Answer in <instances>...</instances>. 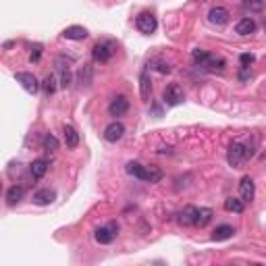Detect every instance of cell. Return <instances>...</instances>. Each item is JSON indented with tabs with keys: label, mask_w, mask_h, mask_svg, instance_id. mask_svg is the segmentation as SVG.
Here are the masks:
<instances>
[{
	"label": "cell",
	"mask_w": 266,
	"mask_h": 266,
	"mask_svg": "<svg viewBox=\"0 0 266 266\" xmlns=\"http://www.w3.org/2000/svg\"><path fill=\"white\" fill-rule=\"evenodd\" d=\"M127 173L139 181H146V183H158L162 179V171L158 166H144L139 162H129L127 164Z\"/></svg>",
	"instance_id": "6da1fadb"
},
{
	"label": "cell",
	"mask_w": 266,
	"mask_h": 266,
	"mask_svg": "<svg viewBox=\"0 0 266 266\" xmlns=\"http://www.w3.org/2000/svg\"><path fill=\"white\" fill-rule=\"evenodd\" d=\"M115 50H117V46H115L113 40H100L92 48V59L96 63H108L110 59L115 57Z\"/></svg>",
	"instance_id": "7a4b0ae2"
},
{
	"label": "cell",
	"mask_w": 266,
	"mask_h": 266,
	"mask_svg": "<svg viewBox=\"0 0 266 266\" xmlns=\"http://www.w3.org/2000/svg\"><path fill=\"white\" fill-rule=\"evenodd\" d=\"M245 160H247L245 144L243 142H233L229 146V152H227V162L233 166V169H237V166H241Z\"/></svg>",
	"instance_id": "3957f363"
},
{
	"label": "cell",
	"mask_w": 266,
	"mask_h": 266,
	"mask_svg": "<svg viewBox=\"0 0 266 266\" xmlns=\"http://www.w3.org/2000/svg\"><path fill=\"white\" fill-rule=\"evenodd\" d=\"M135 27H137V30L142 32V34L150 36V34L156 32L158 21H156V17H154L152 13H139L137 19H135Z\"/></svg>",
	"instance_id": "277c9868"
},
{
	"label": "cell",
	"mask_w": 266,
	"mask_h": 266,
	"mask_svg": "<svg viewBox=\"0 0 266 266\" xmlns=\"http://www.w3.org/2000/svg\"><path fill=\"white\" fill-rule=\"evenodd\" d=\"M162 98H164V102L169 106H177V104H181L185 100V92H183V88H181L179 83H171V86H166Z\"/></svg>",
	"instance_id": "5b68a950"
},
{
	"label": "cell",
	"mask_w": 266,
	"mask_h": 266,
	"mask_svg": "<svg viewBox=\"0 0 266 266\" xmlns=\"http://www.w3.org/2000/svg\"><path fill=\"white\" fill-rule=\"evenodd\" d=\"M117 231H119V225H117V222H110L108 227H100V229L94 231V239L98 243H102V245H108V243L115 241Z\"/></svg>",
	"instance_id": "8992f818"
},
{
	"label": "cell",
	"mask_w": 266,
	"mask_h": 266,
	"mask_svg": "<svg viewBox=\"0 0 266 266\" xmlns=\"http://www.w3.org/2000/svg\"><path fill=\"white\" fill-rule=\"evenodd\" d=\"M127 110H129V100L125 96H115L113 102L108 104L110 117H123V115H127Z\"/></svg>",
	"instance_id": "52a82bcc"
},
{
	"label": "cell",
	"mask_w": 266,
	"mask_h": 266,
	"mask_svg": "<svg viewBox=\"0 0 266 266\" xmlns=\"http://www.w3.org/2000/svg\"><path fill=\"white\" fill-rule=\"evenodd\" d=\"M57 69H59V73H61V88H69V86H71V79H73L71 63H69L65 57H59L57 59Z\"/></svg>",
	"instance_id": "ba28073f"
},
{
	"label": "cell",
	"mask_w": 266,
	"mask_h": 266,
	"mask_svg": "<svg viewBox=\"0 0 266 266\" xmlns=\"http://www.w3.org/2000/svg\"><path fill=\"white\" fill-rule=\"evenodd\" d=\"M254 195H256L254 179H251V177H241V181H239V198L247 204V202L254 200Z\"/></svg>",
	"instance_id": "9c48e42d"
},
{
	"label": "cell",
	"mask_w": 266,
	"mask_h": 266,
	"mask_svg": "<svg viewBox=\"0 0 266 266\" xmlns=\"http://www.w3.org/2000/svg\"><path fill=\"white\" fill-rule=\"evenodd\" d=\"M123 133H125V125L119 123V121H113L110 125H106L104 139H106V142H110V144H115V142H119V139L123 137Z\"/></svg>",
	"instance_id": "30bf717a"
},
{
	"label": "cell",
	"mask_w": 266,
	"mask_h": 266,
	"mask_svg": "<svg viewBox=\"0 0 266 266\" xmlns=\"http://www.w3.org/2000/svg\"><path fill=\"white\" fill-rule=\"evenodd\" d=\"M208 21L212 25H225L229 21V11L225 7H212L208 11Z\"/></svg>",
	"instance_id": "8fae6325"
},
{
	"label": "cell",
	"mask_w": 266,
	"mask_h": 266,
	"mask_svg": "<svg viewBox=\"0 0 266 266\" xmlns=\"http://www.w3.org/2000/svg\"><path fill=\"white\" fill-rule=\"evenodd\" d=\"M17 77V81L21 83V86L30 92V94H36L38 90H40V83H38V79L32 75V73H17L15 75Z\"/></svg>",
	"instance_id": "7c38bea8"
},
{
	"label": "cell",
	"mask_w": 266,
	"mask_h": 266,
	"mask_svg": "<svg viewBox=\"0 0 266 266\" xmlns=\"http://www.w3.org/2000/svg\"><path fill=\"white\" fill-rule=\"evenodd\" d=\"M195 212H198V208L195 206H185L183 210L179 212V225H183V227H193L195 225Z\"/></svg>",
	"instance_id": "4fadbf2b"
},
{
	"label": "cell",
	"mask_w": 266,
	"mask_h": 266,
	"mask_svg": "<svg viewBox=\"0 0 266 266\" xmlns=\"http://www.w3.org/2000/svg\"><path fill=\"white\" fill-rule=\"evenodd\" d=\"M63 38L65 40H73V42H81V40L88 38V30H86V27H81V25H71V27H67V30L63 32Z\"/></svg>",
	"instance_id": "5bb4252c"
},
{
	"label": "cell",
	"mask_w": 266,
	"mask_h": 266,
	"mask_svg": "<svg viewBox=\"0 0 266 266\" xmlns=\"http://www.w3.org/2000/svg\"><path fill=\"white\" fill-rule=\"evenodd\" d=\"M63 137H65V144L69 150H75L79 146V133L75 127H71V125H65L63 127Z\"/></svg>",
	"instance_id": "9a60e30c"
},
{
	"label": "cell",
	"mask_w": 266,
	"mask_h": 266,
	"mask_svg": "<svg viewBox=\"0 0 266 266\" xmlns=\"http://www.w3.org/2000/svg\"><path fill=\"white\" fill-rule=\"evenodd\" d=\"M54 198H57V193H54L52 189H38L36 193H34V204H38V206H48V204H52L54 202Z\"/></svg>",
	"instance_id": "2e32d148"
},
{
	"label": "cell",
	"mask_w": 266,
	"mask_h": 266,
	"mask_svg": "<svg viewBox=\"0 0 266 266\" xmlns=\"http://www.w3.org/2000/svg\"><path fill=\"white\" fill-rule=\"evenodd\" d=\"M25 195V187L23 185H11L7 191V204L9 206H17Z\"/></svg>",
	"instance_id": "e0dca14e"
},
{
	"label": "cell",
	"mask_w": 266,
	"mask_h": 266,
	"mask_svg": "<svg viewBox=\"0 0 266 266\" xmlns=\"http://www.w3.org/2000/svg\"><path fill=\"white\" fill-rule=\"evenodd\" d=\"M254 32H256V21L249 19V17H243L241 21H237V25H235V34H239V36H249V34H254Z\"/></svg>",
	"instance_id": "ac0fdd59"
},
{
	"label": "cell",
	"mask_w": 266,
	"mask_h": 266,
	"mask_svg": "<svg viewBox=\"0 0 266 266\" xmlns=\"http://www.w3.org/2000/svg\"><path fill=\"white\" fill-rule=\"evenodd\" d=\"M48 166H50V162L44 160V158L34 160V162L30 164V173H32L34 179H42V177H44V175L48 173Z\"/></svg>",
	"instance_id": "d6986e66"
},
{
	"label": "cell",
	"mask_w": 266,
	"mask_h": 266,
	"mask_svg": "<svg viewBox=\"0 0 266 266\" xmlns=\"http://www.w3.org/2000/svg\"><path fill=\"white\" fill-rule=\"evenodd\" d=\"M233 235H235V229L231 225H218L214 229V233H212V239L214 241H227V239H231Z\"/></svg>",
	"instance_id": "ffe728a7"
},
{
	"label": "cell",
	"mask_w": 266,
	"mask_h": 266,
	"mask_svg": "<svg viewBox=\"0 0 266 266\" xmlns=\"http://www.w3.org/2000/svg\"><path fill=\"white\" fill-rule=\"evenodd\" d=\"M225 210L227 212H235V214H241L243 212V208H245V202L241 198H227L225 200Z\"/></svg>",
	"instance_id": "44dd1931"
},
{
	"label": "cell",
	"mask_w": 266,
	"mask_h": 266,
	"mask_svg": "<svg viewBox=\"0 0 266 266\" xmlns=\"http://www.w3.org/2000/svg\"><path fill=\"white\" fill-rule=\"evenodd\" d=\"M139 92H142V100H150V92H152V81L148 77V71L139 75Z\"/></svg>",
	"instance_id": "7402d4cb"
},
{
	"label": "cell",
	"mask_w": 266,
	"mask_h": 266,
	"mask_svg": "<svg viewBox=\"0 0 266 266\" xmlns=\"http://www.w3.org/2000/svg\"><path fill=\"white\" fill-rule=\"evenodd\" d=\"M210 220H212V210H210V208H198V212H195V225L193 227H206Z\"/></svg>",
	"instance_id": "603a6c76"
},
{
	"label": "cell",
	"mask_w": 266,
	"mask_h": 266,
	"mask_svg": "<svg viewBox=\"0 0 266 266\" xmlns=\"http://www.w3.org/2000/svg\"><path fill=\"white\" fill-rule=\"evenodd\" d=\"M92 75H94V69L90 65H83L79 69V75H77V81L81 83V88H88L92 83Z\"/></svg>",
	"instance_id": "cb8c5ba5"
},
{
	"label": "cell",
	"mask_w": 266,
	"mask_h": 266,
	"mask_svg": "<svg viewBox=\"0 0 266 266\" xmlns=\"http://www.w3.org/2000/svg\"><path fill=\"white\" fill-rule=\"evenodd\" d=\"M225 59H218V57H212L210 54V59H208V63L204 65V69H208V71H222L225 69Z\"/></svg>",
	"instance_id": "d4e9b609"
},
{
	"label": "cell",
	"mask_w": 266,
	"mask_h": 266,
	"mask_svg": "<svg viewBox=\"0 0 266 266\" xmlns=\"http://www.w3.org/2000/svg\"><path fill=\"white\" fill-rule=\"evenodd\" d=\"M42 90H44L46 96H52L54 92H57V77L54 75L44 77V81H42Z\"/></svg>",
	"instance_id": "484cf974"
},
{
	"label": "cell",
	"mask_w": 266,
	"mask_h": 266,
	"mask_svg": "<svg viewBox=\"0 0 266 266\" xmlns=\"http://www.w3.org/2000/svg\"><path fill=\"white\" fill-rule=\"evenodd\" d=\"M241 7H243L245 11L260 13V11H264V7H266V0H243Z\"/></svg>",
	"instance_id": "4316f807"
},
{
	"label": "cell",
	"mask_w": 266,
	"mask_h": 266,
	"mask_svg": "<svg viewBox=\"0 0 266 266\" xmlns=\"http://www.w3.org/2000/svg\"><path fill=\"white\" fill-rule=\"evenodd\" d=\"M191 59H193V63L198 65V67H204L206 63H208V59H210V52H206V50H193L191 52Z\"/></svg>",
	"instance_id": "83f0119b"
},
{
	"label": "cell",
	"mask_w": 266,
	"mask_h": 266,
	"mask_svg": "<svg viewBox=\"0 0 266 266\" xmlns=\"http://www.w3.org/2000/svg\"><path fill=\"white\" fill-rule=\"evenodd\" d=\"M148 67H154L158 73H171L169 63H164V61H160V59H152V61L148 63Z\"/></svg>",
	"instance_id": "f1b7e54d"
},
{
	"label": "cell",
	"mask_w": 266,
	"mask_h": 266,
	"mask_svg": "<svg viewBox=\"0 0 266 266\" xmlns=\"http://www.w3.org/2000/svg\"><path fill=\"white\" fill-rule=\"evenodd\" d=\"M42 146H44L46 152H57V150H59V139L48 133V135L44 137V144H42Z\"/></svg>",
	"instance_id": "f546056e"
},
{
	"label": "cell",
	"mask_w": 266,
	"mask_h": 266,
	"mask_svg": "<svg viewBox=\"0 0 266 266\" xmlns=\"http://www.w3.org/2000/svg\"><path fill=\"white\" fill-rule=\"evenodd\" d=\"M40 57H42V44H36V46L32 48V57H30V61H32V63H38Z\"/></svg>",
	"instance_id": "4dcf8cb0"
},
{
	"label": "cell",
	"mask_w": 266,
	"mask_h": 266,
	"mask_svg": "<svg viewBox=\"0 0 266 266\" xmlns=\"http://www.w3.org/2000/svg\"><path fill=\"white\" fill-rule=\"evenodd\" d=\"M256 61V57H254V54H241V57H239V63H241V67H249L251 63H254Z\"/></svg>",
	"instance_id": "1f68e13d"
},
{
	"label": "cell",
	"mask_w": 266,
	"mask_h": 266,
	"mask_svg": "<svg viewBox=\"0 0 266 266\" xmlns=\"http://www.w3.org/2000/svg\"><path fill=\"white\" fill-rule=\"evenodd\" d=\"M247 77H251V73H249V67H241V69H239V79H241V81H245Z\"/></svg>",
	"instance_id": "d6a6232c"
}]
</instances>
